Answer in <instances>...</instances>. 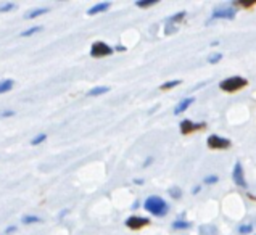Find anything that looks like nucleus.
I'll return each instance as SVG.
<instances>
[{
	"label": "nucleus",
	"instance_id": "16",
	"mask_svg": "<svg viewBox=\"0 0 256 235\" xmlns=\"http://www.w3.org/2000/svg\"><path fill=\"white\" fill-rule=\"evenodd\" d=\"M42 29H44L42 26H34V28H29V29H26V31L21 32V38H29V36H34V34L40 32Z\"/></svg>",
	"mask_w": 256,
	"mask_h": 235
},
{
	"label": "nucleus",
	"instance_id": "25",
	"mask_svg": "<svg viewBox=\"0 0 256 235\" xmlns=\"http://www.w3.org/2000/svg\"><path fill=\"white\" fill-rule=\"evenodd\" d=\"M170 194H171L172 198H180V195H182L180 188H178V187H172V188L170 190Z\"/></svg>",
	"mask_w": 256,
	"mask_h": 235
},
{
	"label": "nucleus",
	"instance_id": "26",
	"mask_svg": "<svg viewBox=\"0 0 256 235\" xmlns=\"http://www.w3.org/2000/svg\"><path fill=\"white\" fill-rule=\"evenodd\" d=\"M219 179L216 178V176H210V178H206L204 179V184H216Z\"/></svg>",
	"mask_w": 256,
	"mask_h": 235
},
{
	"label": "nucleus",
	"instance_id": "29",
	"mask_svg": "<svg viewBox=\"0 0 256 235\" xmlns=\"http://www.w3.org/2000/svg\"><path fill=\"white\" fill-rule=\"evenodd\" d=\"M134 182H136V184H138V186H142V184H144V180H142V179H136Z\"/></svg>",
	"mask_w": 256,
	"mask_h": 235
},
{
	"label": "nucleus",
	"instance_id": "13",
	"mask_svg": "<svg viewBox=\"0 0 256 235\" xmlns=\"http://www.w3.org/2000/svg\"><path fill=\"white\" fill-rule=\"evenodd\" d=\"M190 227H192V224L187 221H182V219L172 222V229H176V230H186V229H190Z\"/></svg>",
	"mask_w": 256,
	"mask_h": 235
},
{
	"label": "nucleus",
	"instance_id": "24",
	"mask_svg": "<svg viewBox=\"0 0 256 235\" xmlns=\"http://www.w3.org/2000/svg\"><path fill=\"white\" fill-rule=\"evenodd\" d=\"M250 232H253V226L252 224H245V226L238 227V234H250Z\"/></svg>",
	"mask_w": 256,
	"mask_h": 235
},
{
	"label": "nucleus",
	"instance_id": "27",
	"mask_svg": "<svg viewBox=\"0 0 256 235\" xmlns=\"http://www.w3.org/2000/svg\"><path fill=\"white\" fill-rule=\"evenodd\" d=\"M13 232H16V227H14V226H10V227H6V229H5V234H13Z\"/></svg>",
	"mask_w": 256,
	"mask_h": 235
},
{
	"label": "nucleus",
	"instance_id": "21",
	"mask_svg": "<svg viewBox=\"0 0 256 235\" xmlns=\"http://www.w3.org/2000/svg\"><path fill=\"white\" fill-rule=\"evenodd\" d=\"M221 58H222L221 54H211V55L208 56V63H210V64H214V63H218V62H221Z\"/></svg>",
	"mask_w": 256,
	"mask_h": 235
},
{
	"label": "nucleus",
	"instance_id": "17",
	"mask_svg": "<svg viewBox=\"0 0 256 235\" xmlns=\"http://www.w3.org/2000/svg\"><path fill=\"white\" fill-rule=\"evenodd\" d=\"M21 222L23 224H38V222H42V219L39 216H23Z\"/></svg>",
	"mask_w": 256,
	"mask_h": 235
},
{
	"label": "nucleus",
	"instance_id": "3",
	"mask_svg": "<svg viewBox=\"0 0 256 235\" xmlns=\"http://www.w3.org/2000/svg\"><path fill=\"white\" fill-rule=\"evenodd\" d=\"M206 144H208V148H211V150H228L232 146V142L229 140V138H224V137L216 136V134L210 136Z\"/></svg>",
	"mask_w": 256,
	"mask_h": 235
},
{
	"label": "nucleus",
	"instance_id": "22",
	"mask_svg": "<svg viewBox=\"0 0 256 235\" xmlns=\"http://www.w3.org/2000/svg\"><path fill=\"white\" fill-rule=\"evenodd\" d=\"M232 5L236 6H242V8H252V6L256 5V0H253V2H234Z\"/></svg>",
	"mask_w": 256,
	"mask_h": 235
},
{
	"label": "nucleus",
	"instance_id": "11",
	"mask_svg": "<svg viewBox=\"0 0 256 235\" xmlns=\"http://www.w3.org/2000/svg\"><path fill=\"white\" fill-rule=\"evenodd\" d=\"M194 102H195V98H194V97H192V98H184V100H182L180 104L178 105V106L174 108V114H180V113H184L186 110L194 104Z\"/></svg>",
	"mask_w": 256,
	"mask_h": 235
},
{
	"label": "nucleus",
	"instance_id": "6",
	"mask_svg": "<svg viewBox=\"0 0 256 235\" xmlns=\"http://www.w3.org/2000/svg\"><path fill=\"white\" fill-rule=\"evenodd\" d=\"M206 128V122H192L190 120H184L180 122V132L184 136H188V134H194L196 130H202Z\"/></svg>",
	"mask_w": 256,
	"mask_h": 235
},
{
	"label": "nucleus",
	"instance_id": "8",
	"mask_svg": "<svg viewBox=\"0 0 256 235\" xmlns=\"http://www.w3.org/2000/svg\"><path fill=\"white\" fill-rule=\"evenodd\" d=\"M148 224H150V219L138 218V216H132V218H129L126 221V226L129 227V229H132V230H138V229H142V227L148 226Z\"/></svg>",
	"mask_w": 256,
	"mask_h": 235
},
{
	"label": "nucleus",
	"instance_id": "4",
	"mask_svg": "<svg viewBox=\"0 0 256 235\" xmlns=\"http://www.w3.org/2000/svg\"><path fill=\"white\" fill-rule=\"evenodd\" d=\"M186 18V12H179V13H176L172 14V16H170L166 20V29H164V34L166 36H171L174 34L176 31L179 29V24H180V21Z\"/></svg>",
	"mask_w": 256,
	"mask_h": 235
},
{
	"label": "nucleus",
	"instance_id": "23",
	"mask_svg": "<svg viewBox=\"0 0 256 235\" xmlns=\"http://www.w3.org/2000/svg\"><path fill=\"white\" fill-rule=\"evenodd\" d=\"M46 138H47V134H44V132H42V134L36 136V137L32 138L31 144H32V145H39V144H42L44 140H46Z\"/></svg>",
	"mask_w": 256,
	"mask_h": 235
},
{
	"label": "nucleus",
	"instance_id": "15",
	"mask_svg": "<svg viewBox=\"0 0 256 235\" xmlns=\"http://www.w3.org/2000/svg\"><path fill=\"white\" fill-rule=\"evenodd\" d=\"M110 90V87H95V89H92V90H89L87 92V95L89 97H97V95H102V94H106Z\"/></svg>",
	"mask_w": 256,
	"mask_h": 235
},
{
	"label": "nucleus",
	"instance_id": "2",
	"mask_svg": "<svg viewBox=\"0 0 256 235\" xmlns=\"http://www.w3.org/2000/svg\"><path fill=\"white\" fill-rule=\"evenodd\" d=\"M246 86H248V80L245 78L232 76V78L221 80V82H219V89L228 92V94H234V92H238L240 89H244Z\"/></svg>",
	"mask_w": 256,
	"mask_h": 235
},
{
	"label": "nucleus",
	"instance_id": "9",
	"mask_svg": "<svg viewBox=\"0 0 256 235\" xmlns=\"http://www.w3.org/2000/svg\"><path fill=\"white\" fill-rule=\"evenodd\" d=\"M232 179L238 187H246V180H245V176H244V168L240 163H236V166H234Z\"/></svg>",
	"mask_w": 256,
	"mask_h": 235
},
{
	"label": "nucleus",
	"instance_id": "28",
	"mask_svg": "<svg viewBox=\"0 0 256 235\" xmlns=\"http://www.w3.org/2000/svg\"><path fill=\"white\" fill-rule=\"evenodd\" d=\"M14 114V112H4L0 116H4V118H8V116H13Z\"/></svg>",
	"mask_w": 256,
	"mask_h": 235
},
{
	"label": "nucleus",
	"instance_id": "18",
	"mask_svg": "<svg viewBox=\"0 0 256 235\" xmlns=\"http://www.w3.org/2000/svg\"><path fill=\"white\" fill-rule=\"evenodd\" d=\"M14 8H16V4H13V2H4V4H0V13L12 12Z\"/></svg>",
	"mask_w": 256,
	"mask_h": 235
},
{
	"label": "nucleus",
	"instance_id": "14",
	"mask_svg": "<svg viewBox=\"0 0 256 235\" xmlns=\"http://www.w3.org/2000/svg\"><path fill=\"white\" fill-rule=\"evenodd\" d=\"M13 87V80L12 79H5V80H0V94H5L12 90Z\"/></svg>",
	"mask_w": 256,
	"mask_h": 235
},
{
	"label": "nucleus",
	"instance_id": "20",
	"mask_svg": "<svg viewBox=\"0 0 256 235\" xmlns=\"http://www.w3.org/2000/svg\"><path fill=\"white\" fill-rule=\"evenodd\" d=\"M155 4H156V0H138V2H136L138 8H148V6L155 5Z\"/></svg>",
	"mask_w": 256,
	"mask_h": 235
},
{
	"label": "nucleus",
	"instance_id": "7",
	"mask_svg": "<svg viewBox=\"0 0 256 235\" xmlns=\"http://www.w3.org/2000/svg\"><path fill=\"white\" fill-rule=\"evenodd\" d=\"M236 8H230V6H224V8H218L213 14H211V20H234L236 18Z\"/></svg>",
	"mask_w": 256,
	"mask_h": 235
},
{
	"label": "nucleus",
	"instance_id": "10",
	"mask_svg": "<svg viewBox=\"0 0 256 235\" xmlns=\"http://www.w3.org/2000/svg\"><path fill=\"white\" fill-rule=\"evenodd\" d=\"M110 6H112V4L110 2H100V4H97V5H94L92 8H89V14H97V13H104V12H106Z\"/></svg>",
	"mask_w": 256,
	"mask_h": 235
},
{
	"label": "nucleus",
	"instance_id": "19",
	"mask_svg": "<svg viewBox=\"0 0 256 235\" xmlns=\"http://www.w3.org/2000/svg\"><path fill=\"white\" fill-rule=\"evenodd\" d=\"M180 84V80H170V82H166V84H163L162 87H160V90H171V89H174V87H178Z\"/></svg>",
	"mask_w": 256,
	"mask_h": 235
},
{
	"label": "nucleus",
	"instance_id": "12",
	"mask_svg": "<svg viewBox=\"0 0 256 235\" xmlns=\"http://www.w3.org/2000/svg\"><path fill=\"white\" fill-rule=\"evenodd\" d=\"M47 12H48V8H36V10H32V12L26 13V14H24V20H34V18L40 16V14L47 13Z\"/></svg>",
	"mask_w": 256,
	"mask_h": 235
},
{
	"label": "nucleus",
	"instance_id": "5",
	"mask_svg": "<svg viewBox=\"0 0 256 235\" xmlns=\"http://www.w3.org/2000/svg\"><path fill=\"white\" fill-rule=\"evenodd\" d=\"M114 52V50L106 46L105 42H95L92 44V48H90V55L94 58H104V56H108V55H112Z\"/></svg>",
	"mask_w": 256,
	"mask_h": 235
},
{
	"label": "nucleus",
	"instance_id": "1",
	"mask_svg": "<svg viewBox=\"0 0 256 235\" xmlns=\"http://www.w3.org/2000/svg\"><path fill=\"white\" fill-rule=\"evenodd\" d=\"M144 208L147 210L150 214L156 216V218H162V216H166L168 211H170V206H168V203L163 200L162 196H148L147 200L144 203Z\"/></svg>",
	"mask_w": 256,
	"mask_h": 235
}]
</instances>
